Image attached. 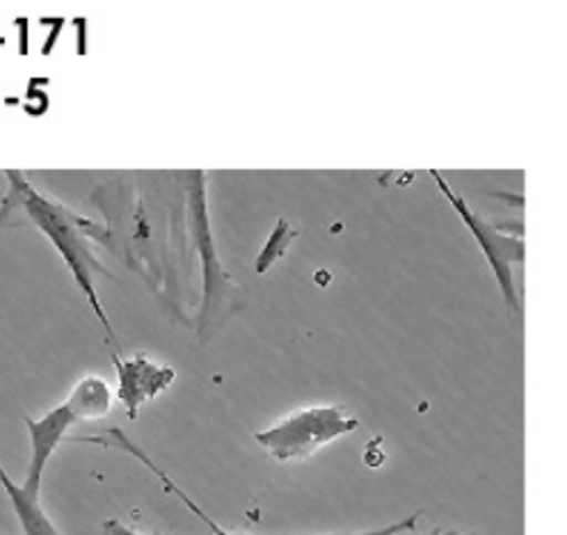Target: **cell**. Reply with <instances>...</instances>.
Instances as JSON below:
<instances>
[{
    "label": "cell",
    "mask_w": 567,
    "mask_h": 535,
    "mask_svg": "<svg viewBox=\"0 0 567 535\" xmlns=\"http://www.w3.org/2000/svg\"><path fill=\"white\" fill-rule=\"evenodd\" d=\"M6 176L8 193L0 199V227L30 225L44 234L71 277H74L76 287L85 296L90 309L99 318V323L103 326L105 339L111 343V357L120 360V341L96 294V277L103 272V268L99 264V257L94 255L92 240L99 238V227L92 220L66 208L62 202L42 195L28 182L23 172L10 169L6 172Z\"/></svg>",
    "instance_id": "1"
},
{
    "label": "cell",
    "mask_w": 567,
    "mask_h": 535,
    "mask_svg": "<svg viewBox=\"0 0 567 535\" xmlns=\"http://www.w3.org/2000/svg\"><path fill=\"white\" fill-rule=\"evenodd\" d=\"M113 408V389L99 375L83 378L64 403L51 408L40 419H25L28 425V438H30V460H28V472L25 481L21 483L25 492L40 496L42 479L49 467V462L66 433L76 423L83 421H96L105 416Z\"/></svg>",
    "instance_id": "2"
},
{
    "label": "cell",
    "mask_w": 567,
    "mask_h": 535,
    "mask_svg": "<svg viewBox=\"0 0 567 535\" xmlns=\"http://www.w3.org/2000/svg\"><path fill=\"white\" fill-rule=\"evenodd\" d=\"M358 428L360 419L341 405H311L279 419L255 440L277 462H302Z\"/></svg>",
    "instance_id": "3"
},
{
    "label": "cell",
    "mask_w": 567,
    "mask_h": 535,
    "mask_svg": "<svg viewBox=\"0 0 567 535\" xmlns=\"http://www.w3.org/2000/svg\"><path fill=\"white\" fill-rule=\"evenodd\" d=\"M433 182L437 186V191L442 193V197L449 202V206L455 210V216L460 218L470 234L474 236L476 245L481 247L483 259L489 266L496 287H499V294L504 298V305L508 309V313H522V305H519V296H517V284H515V264L524 261V238L522 236H513L508 232H504L499 225H494L489 220H485L481 213H476L467 199L463 195H457L451 184L446 182V176L437 169H431Z\"/></svg>",
    "instance_id": "4"
},
{
    "label": "cell",
    "mask_w": 567,
    "mask_h": 535,
    "mask_svg": "<svg viewBox=\"0 0 567 535\" xmlns=\"http://www.w3.org/2000/svg\"><path fill=\"white\" fill-rule=\"evenodd\" d=\"M188 220L190 229L197 240V249L202 257V268H204V305H202V330L210 326V320L220 316L223 309H227L236 294L238 287L231 281V277L225 272L216 240H213L210 234V220H208V202H206V174L204 172H193L190 182H188Z\"/></svg>",
    "instance_id": "5"
},
{
    "label": "cell",
    "mask_w": 567,
    "mask_h": 535,
    "mask_svg": "<svg viewBox=\"0 0 567 535\" xmlns=\"http://www.w3.org/2000/svg\"><path fill=\"white\" fill-rule=\"evenodd\" d=\"M103 446L105 449H120V451H126V453H131L133 457H137L142 465H145L147 470H152L158 479H161V483L172 492V494H176L182 498V504H186V508H190V513L202 522V524H206L208 528H210V533L213 535H245V533H234V531H227V528H223L216 519H210L195 502L193 498L176 485L161 467H156L154 462L145 455V451L142 449H137L122 431H109V435H105V440H103ZM419 519H421V511H416V513H412V515H408V517H403V519H399V522H392V524H386V526H380V528H371V531H360V533H330V535H442L444 531L442 528H433V531H425V533H416V524H419Z\"/></svg>",
    "instance_id": "6"
},
{
    "label": "cell",
    "mask_w": 567,
    "mask_h": 535,
    "mask_svg": "<svg viewBox=\"0 0 567 535\" xmlns=\"http://www.w3.org/2000/svg\"><path fill=\"white\" fill-rule=\"evenodd\" d=\"M117 369V401L124 405L131 419L137 416L142 405L161 397L165 389L172 387L176 371L172 367H163L150 362L147 357H120L113 360Z\"/></svg>",
    "instance_id": "7"
},
{
    "label": "cell",
    "mask_w": 567,
    "mask_h": 535,
    "mask_svg": "<svg viewBox=\"0 0 567 535\" xmlns=\"http://www.w3.org/2000/svg\"><path fill=\"white\" fill-rule=\"evenodd\" d=\"M0 487H3V492L10 498V506L17 515L23 535H60L51 517L44 513L40 496L25 492V487L17 483L3 465H0Z\"/></svg>",
    "instance_id": "8"
},
{
    "label": "cell",
    "mask_w": 567,
    "mask_h": 535,
    "mask_svg": "<svg viewBox=\"0 0 567 535\" xmlns=\"http://www.w3.org/2000/svg\"><path fill=\"white\" fill-rule=\"evenodd\" d=\"M103 535H145V533H140V531L126 526L120 519H105L103 522Z\"/></svg>",
    "instance_id": "9"
},
{
    "label": "cell",
    "mask_w": 567,
    "mask_h": 535,
    "mask_svg": "<svg viewBox=\"0 0 567 535\" xmlns=\"http://www.w3.org/2000/svg\"><path fill=\"white\" fill-rule=\"evenodd\" d=\"M442 535H483V533H460V531H446Z\"/></svg>",
    "instance_id": "10"
}]
</instances>
